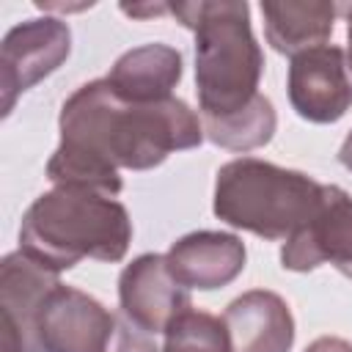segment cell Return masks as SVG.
Returning a JSON list of instances; mask_svg holds the SVG:
<instances>
[{
	"instance_id": "ffe728a7",
	"label": "cell",
	"mask_w": 352,
	"mask_h": 352,
	"mask_svg": "<svg viewBox=\"0 0 352 352\" xmlns=\"http://www.w3.org/2000/svg\"><path fill=\"white\" fill-rule=\"evenodd\" d=\"M338 160H341V165L346 168V170H352V132L346 135V140L341 143V151H338Z\"/></svg>"
},
{
	"instance_id": "4fadbf2b",
	"label": "cell",
	"mask_w": 352,
	"mask_h": 352,
	"mask_svg": "<svg viewBox=\"0 0 352 352\" xmlns=\"http://www.w3.org/2000/svg\"><path fill=\"white\" fill-rule=\"evenodd\" d=\"M104 80L126 102H162L182 80V55L160 41L143 44L124 52Z\"/></svg>"
},
{
	"instance_id": "52a82bcc",
	"label": "cell",
	"mask_w": 352,
	"mask_h": 352,
	"mask_svg": "<svg viewBox=\"0 0 352 352\" xmlns=\"http://www.w3.org/2000/svg\"><path fill=\"white\" fill-rule=\"evenodd\" d=\"M289 102L300 118L333 124L352 107V72L346 52L336 44H319L292 58Z\"/></svg>"
},
{
	"instance_id": "9c48e42d",
	"label": "cell",
	"mask_w": 352,
	"mask_h": 352,
	"mask_svg": "<svg viewBox=\"0 0 352 352\" xmlns=\"http://www.w3.org/2000/svg\"><path fill=\"white\" fill-rule=\"evenodd\" d=\"M280 264L292 272L333 264L341 275L352 278V198L341 187L324 184L319 212L308 226L286 239Z\"/></svg>"
},
{
	"instance_id": "3957f363",
	"label": "cell",
	"mask_w": 352,
	"mask_h": 352,
	"mask_svg": "<svg viewBox=\"0 0 352 352\" xmlns=\"http://www.w3.org/2000/svg\"><path fill=\"white\" fill-rule=\"evenodd\" d=\"M170 14L195 33V85L204 118L242 110L258 91L261 47L250 30V8L239 0L173 3Z\"/></svg>"
},
{
	"instance_id": "277c9868",
	"label": "cell",
	"mask_w": 352,
	"mask_h": 352,
	"mask_svg": "<svg viewBox=\"0 0 352 352\" xmlns=\"http://www.w3.org/2000/svg\"><path fill=\"white\" fill-rule=\"evenodd\" d=\"M324 198V184L272 162L242 157L217 170L214 214L264 239H289L314 220Z\"/></svg>"
},
{
	"instance_id": "9a60e30c",
	"label": "cell",
	"mask_w": 352,
	"mask_h": 352,
	"mask_svg": "<svg viewBox=\"0 0 352 352\" xmlns=\"http://www.w3.org/2000/svg\"><path fill=\"white\" fill-rule=\"evenodd\" d=\"M204 135L231 151H253L272 140L278 118L275 107L264 94H256L242 110L220 116V118H204Z\"/></svg>"
},
{
	"instance_id": "ba28073f",
	"label": "cell",
	"mask_w": 352,
	"mask_h": 352,
	"mask_svg": "<svg viewBox=\"0 0 352 352\" xmlns=\"http://www.w3.org/2000/svg\"><path fill=\"white\" fill-rule=\"evenodd\" d=\"M118 302L124 319L148 336L165 333L176 316L192 308L187 289L173 278L160 253H143L124 267L118 278Z\"/></svg>"
},
{
	"instance_id": "30bf717a",
	"label": "cell",
	"mask_w": 352,
	"mask_h": 352,
	"mask_svg": "<svg viewBox=\"0 0 352 352\" xmlns=\"http://www.w3.org/2000/svg\"><path fill=\"white\" fill-rule=\"evenodd\" d=\"M58 272L41 267L22 250L8 253L0 264V330L3 352H36V314Z\"/></svg>"
},
{
	"instance_id": "44dd1931",
	"label": "cell",
	"mask_w": 352,
	"mask_h": 352,
	"mask_svg": "<svg viewBox=\"0 0 352 352\" xmlns=\"http://www.w3.org/2000/svg\"><path fill=\"white\" fill-rule=\"evenodd\" d=\"M346 38H349V50H346V60H349V72H352V8L346 11Z\"/></svg>"
},
{
	"instance_id": "5bb4252c",
	"label": "cell",
	"mask_w": 352,
	"mask_h": 352,
	"mask_svg": "<svg viewBox=\"0 0 352 352\" xmlns=\"http://www.w3.org/2000/svg\"><path fill=\"white\" fill-rule=\"evenodd\" d=\"M338 8L324 0H286V3H261L264 36L272 50L294 58L305 50L324 44L333 33Z\"/></svg>"
},
{
	"instance_id": "6da1fadb",
	"label": "cell",
	"mask_w": 352,
	"mask_h": 352,
	"mask_svg": "<svg viewBox=\"0 0 352 352\" xmlns=\"http://www.w3.org/2000/svg\"><path fill=\"white\" fill-rule=\"evenodd\" d=\"M58 124L60 143L47 162V179L110 198L124 187L121 168L148 170L204 140V124L187 102H126L107 80L80 85L63 102Z\"/></svg>"
},
{
	"instance_id": "8fae6325",
	"label": "cell",
	"mask_w": 352,
	"mask_h": 352,
	"mask_svg": "<svg viewBox=\"0 0 352 352\" xmlns=\"http://www.w3.org/2000/svg\"><path fill=\"white\" fill-rule=\"evenodd\" d=\"M248 250L239 236L226 231H192L165 253L168 270L184 289L212 292L228 286L245 270Z\"/></svg>"
},
{
	"instance_id": "d6986e66",
	"label": "cell",
	"mask_w": 352,
	"mask_h": 352,
	"mask_svg": "<svg viewBox=\"0 0 352 352\" xmlns=\"http://www.w3.org/2000/svg\"><path fill=\"white\" fill-rule=\"evenodd\" d=\"M124 14L129 16H157V14H168L170 6H162V3H154V6H121Z\"/></svg>"
},
{
	"instance_id": "e0dca14e",
	"label": "cell",
	"mask_w": 352,
	"mask_h": 352,
	"mask_svg": "<svg viewBox=\"0 0 352 352\" xmlns=\"http://www.w3.org/2000/svg\"><path fill=\"white\" fill-rule=\"evenodd\" d=\"M104 352H157V346L146 330L135 327L129 319H118L116 333H113Z\"/></svg>"
},
{
	"instance_id": "ac0fdd59",
	"label": "cell",
	"mask_w": 352,
	"mask_h": 352,
	"mask_svg": "<svg viewBox=\"0 0 352 352\" xmlns=\"http://www.w3.org/2000/svg\"><path fill=\"white\" fill-rule=\"evenodd\" d=\"M305 352H352V344L344 338H336V336H322L314 344H308Z\"/></svg>"
},
{
	"instance_id": "7c38bea8",
	"label": "cell",
	"mask_w": 352,
	"mask_h": 352,
	"mask_svg": "<svg viewBox=\"0 0 352 352\" xmlns=\"http://www.w3.org/2000/svg\"><path fill=\"white\" fill-rule=\"evenodd\" d=\"M231 352H289L294 344V319L283 297L253 289L231 300L223 311Z\"/></svg>"
},
{
	"instance_id": "5b68a950",
	"label": "cell",
	"mask_w": 352,
	"mask_h": 352,
	"mask_svg": "<svg viewBox=\"0 0 352 352\" xmlns=\"http://www.w3.org/2000/svg\"><path fill=\"white\" fill-rule=\"evenodd\" d=\"M118 319L74 286H52L36 314V352H104Z\"/></svg>"
},
{
	"instance_id": "8992f818",
	"label": "cell",
	"mask_w": 352,
	"mask_h": 352,
	"mask_svg": "<svg viewBox=\"0 0 352 352\" xmlns=\"http://www.w3.org/2000/svg\"><path fill=\"white\" fill-rule=\"evenodd\" d=\"M72 52V30L58 16L28 19L11 28L0 47V94L3 113L14 110L19 94L52 74Z\"/></svg>"
},
{
	"instance_id": "7a4b0ae2",
	"label": "cell",
	"mask_w": 352,
	"mask_h": 352,
	"mask_svg": "<svg viewBox=\"0 0 352 352\" xmlns=\"http://www.w3.org/2000/svg\"><path fill=\"white\" fill-rule=\"evenodd\" d=\"M132 242V220L110 195L55 187L38 195L19 223V250L52 272L82 258L121 261Z\"/></svg>"
},
{
	"instance_id": "2e32d148",
	"label": "cell",
	"mask_w": 352,
	"mask_h": 352,
	"mask_svg": "<svg viewBox=\"0 0 352 352\" xmlns=\"http://www.w3.org/2000/svg\"><path fill=\"white\" fill-rule=\"evenodd\" d=\"M162 352H231V344L223 319L190 308L165 330Z\"/></svg>"
}]
</instances>
